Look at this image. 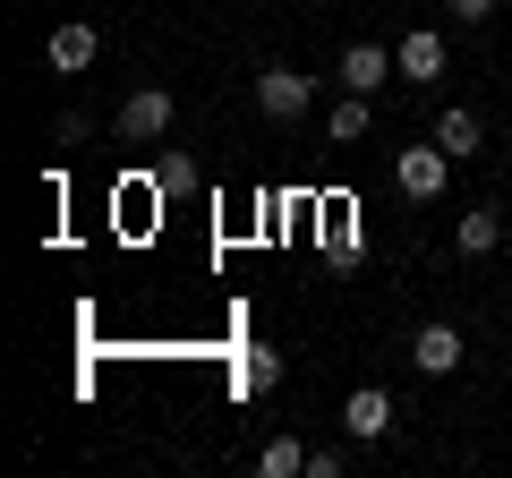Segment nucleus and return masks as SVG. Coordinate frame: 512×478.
<instances>
[{
  "mask_svg": "<svg viewBox=\"0 0 512 478\" xmlns=\"http://www.w3.org/2000/svg\"><path fill=\"white\" fill-rule=\"evenodd\" d=\"M444 9H461L470 26H478V18H495V0H444Z\"/></svg>",
  "mask_w": 512,
  "mask_h": 478,
  "instance_id": "obj_15",
  "label": "nucleus"
},
{
  "mask_svg": "<svg viewBox=\"0 0 512 478\" xmlns=\"http://www.w3.org/2000/svg\"><path fill=\"white\" fill-rule=\"evenodd\" d=\"M282 385V350H248L239 359V393H274Z\"/></svg>",
  "mask_w": 512,
  "mask_h": 478,
  "instance_id": "obj_13",
  "label": "nucleus"
},
{
  "mask_svg": "<svg viewBox=\"0 0 512 478\" xmlns=\"http://www.w3.org/2000/svg\"><path fill=\"white\" fill-rule=\"evenodd\" d=\"M410 359H419V376H453V368H461V333H453V325H419Z\"/></svg>",
  "mask_w": 512,
  "mask_h": 478,
  "instance_id": "obj_8",
  "label": "nucleus"
},
{
  "mask_svg": "<svg viewBox=\"0 0 512 478\" xmlns=\"http://www.w3.org/2000/svg\"><path fill=\"white\" fill-rule=\"evenodd\" d=\"M299 470H308V444L299 436H265L256 444V478H299Z\"/></svg>",
  "mask_w": 512,
  "mask_h": 478,
  "instance_id": "obj_10",
  "label": "nucleus"
},
{
  "mask_svg": "<svg viewBox=\"0 0 512 478\" xmlns=\"http://www.w3.org/2000/svg\"><path fill=\"white\" fill-rule=\"evenodd\" d=\"M342 427H350V436H359V444H376V436H393V393H376V385H359V393H350V402H342Z\"/></svg>",
  "mask_w": 512,
  "mask_h": 478,
  "instance_id": "obj_7",
  "label": "nucleus"
},
{
  "mask_svg": "<svg viewBox=\"0 0 512 478\" xmlns=\"http://www.w3.org/2000/svg\"><path fill=\"white\" fill-rule=\"evenodd\" d=\"M444 180H453V154L444 146H402L393 154V188H402V197H444Z\"/></svg>",
  "mask_w": 512,
  "mask_h": 478,
  "instance_id": "obj_1",
  "label": "nucleus"
},
{
  "mask_svg": "<svg viewBox=\"0 0 512 478\" xmlns=\"http://www.w3.org/2000/svg\"><path fill=\"white\" fill-rule=\"evenodd\" d=\"M316 103V77H299V69H256V111H265V120H299V111Z\"/></svg>",
  "mask_w": 512,
  "mask_h": 478,
  "instance_id": "obj_2",
  "label": "nucleus"
},
{
  "mask_svg": "<svg viewBox=\"0 0 512 478\" xmlns=\"http://www.w3.org/2000/svg\"><path fill=\"white\" fill-rule=\"evenodd\" d=\"M94 52H103V35H94L86 18H60V26H52V43H43V60H52L60 77H86V69H94Z\"/></svg>",
  "mask_w": 512,
  "mask_h": 478,
  "instance_id": "obj_4",
  "label": "nucleus"
},
{
  "mask_svg": "<svg viewBox=\"0 0 512 478\" xmlns=\"http://www.w3.org/2000/svg\"><path fill=\"white\" fill-rule=\"evenodd\" d=\"M333 77H342L350 94H384V86H393L402 69H393V52H384V43H350V52H342V69H333Z\"/></svg>",
  "mask_w": 512,
  "mask_h": 478,
  "instance_id": "obj_5",
  "label": "nucleus"
},
{
  "mask_svg": "<svg viewBox=\"0 0 512 478\" xmlns=\"http://www.w3.org/2000/svg\"><path fill=\"white\" fill-rule=\"evenodd\" d=\"M163 129H171V94L163 86H146V94H128V103H120V137H128V146H154Z\"/></svg>",
  "mask_w": 512,
  "mask_h": 478,
  "instance_id": "obj_6",
  "label": "nucleus"
},
{
  "mask_svg": "<svg viewBox=\"0 0 512 478\" xmlns=\"http://www.w3.org/2000/svg\"><path fill=\"white\" fill-rule=\"evenodd\" d=\"M325 137H333V146H359V137H367V94H342V103L325 111Z\"/></svg>",
  "mask_w": 512,
  "mask_h": 478,
  "instance_id": "obj_12",
  "label": "nucleus"
},
{
  "mask_svg": "<svg viewBox=\"0 0 512 478\" xmlns=\"http://www.w3.org/2000/svg\"><path fill=\"white\" fill-rule=\"evenodd\" d=\"M436 146L453 154V163H470V154L487 146V129H478V111H436Z\"/></svg>",
  "mask_w": 512,
  "mask_h": 478,
  "instance_id": "obj_9",
  "label": "nucleus"
},
{
  "mask_svg": "<svg viewBox=\"0 0 512 478\" xmlns=\"http://www.w3.org/2000/svg\"><path fill=\"white\" fill-rule=\"evenodd\" d=\"M495 239H504V214H495V205H470V214H461V257H487Z\"/></svg>",
  "mask_w": 512,
  "mask_h": 478,
  "instance_id": "obj_11",
  "label": "nucleus"
},
{
  "mask_svg": "<svg viewBox=\"0 0 512 478\" xmlns=\"http://www.w3.org/2000/svg\"><path fill=\"white\" fill-rule=\"evenodd\" d=\"M393 69H402V86H436L444 77V35L436 26H410V35L393 43Z\"/></svg>",
  "mask_w": 512,
  "mask_h": 478,
  "instance_id": "obj_3",
  "label": "nucleus"
},
{
  "mask_svg": "<svg viewBox=\"0 0 512 478\" xmlns=\"http://www.w3.org/2000/svg\"><path fill=\"white\" fill-rule=\"evenodd\" d=\"M342 470H350L342 444H316V453H308V478H342Z\"/></svg>",
  "mask_w": 512,
  "mask_h": 478,
  "instance_id": "obj_14",
  "label": "nucleus"
}]
</instances>
